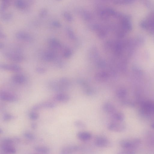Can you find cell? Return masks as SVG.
<instances>
[{"mask_svg": "<svg viewBox=\"0 0 154 154\" xmlns=\"http://www.w3.org/2000/svg\"><path fill=\"white\" fill-rule=\"evenodd\" d=\"M141 141L138 138H135L131 140H124L119 142L121 147L125 149L133 150L139 147Z\"/></svg>", "mask_w": 154, "mask_h": 154, "instance_id": "cell-1", "label": "cell"}, {"mask_svg": "<svg viewBox=\"0 0 154 154\" xmlns=\"http://www.w3.org/2000/svg\"><path fill=\"white\" fill-rule=\"evenodd\" d=\"M107 127L109 130L117 133L124 131L126 129L125 125L122 122L115 121L109 123Z\"/></svg>", "mask_w": 154, "mask_h": 154, "instance_id": "cell-2", "label": "cell"}, {"mask_svg": "<svg viewBox=\"0 0 154 154\" xmlns=\"http://www.w3.org/2000/svg\"><path fill=\"white\" fill-rule=\"evenodd\" d=\"M94 143L97 147L101 148H107L110 147L111 142L107 138L103 136H98L95 140Z\"/></svg>", "mask_w": 154, "mask_h": 154, "instance_id": "cell-3", "label": "cell"}, {"mask_svg": "<svg viewBox=\"0 0 154 154\" xmlns=\"http://www.w3.org/2000/svg\"><path fill=\"white\" fill-rule=\"evenodd\" d=\"M0 98L4 101L11 102H16L19 100L18 97L16 95L5 91L1 92Z\"/></svg>", "mask_w": 154, "mask_h": 154, "instance_id": "cell-4", "label": "cell"}, {"mask_svg": "<svg viewBox=\"0 0 154 154\" xmlns=\"http://www.w3.org/2000/svg\"><path fill=\"white\" fill-rule=\"evenodd\" d=\"M5 56L8 59L15 63L21 62L24 60V57L22 56L12 52L5 53Z\"/></svg>", "mask_w": 154, "mask_h": 154, "instance_id": "cell-5", "label": "cell"}, {"mask_svg": "<svg viewBox=\"0 0 154 154\" xmlns=\"http://www.w3.org/2000/svg\"><path fill=\"white\" fill-rule=\"evenodd\" d=\"M56 107V104L51 102H45L37 104L32 107L34 111H38L43 109H53Z\"/></svg>", "mask_w": 154, "mask_h": 154, "instance_id": "cell-6", "label": "cell"}, {"mask_svg": "<svg viewBox=\"0 0 154 154\" xmlns=\"http://www.w3.org/2000/svg\"><path fill=\"white\" fill-rule=\"evenodd\" d=\"M0 67L4 70L15 72H20L21 70V68L19 66L14 64H1Z\"/></svg>", "mask_w": 154, "mask_h": 154, "instance_id": "cell-7", "label": "cell"}, {"mask_svg": "<svg viewBox=\"0 0 154 154\" xmlns=\"http://www.w3.org/2000/svg\"><path fill=\"white\" fill-rule=\"evenodd\" d=\"M79 149L78 146L76 145H69L61 150L60 154H73L78 151Z\"/></svg>", "mask_w": 154, "mask_h": 154, "instance_id": "cell-8", "label": "cell"}, {"mask_svg": "<svg viewBox=\"0 0 154 154\" xmlns=\"http://www.w3.org/2000/svg\"><path fill=\"white\" fill-rule=\"evenodd\" d=\"M109 74L107 72L101 71L97 72L95 75V80L98 82H103L109 79Z\"/></svg>", "mask_w": 154, "mask_h": 154, "instance_id": "cell-9", "label": "cell"}, {"mask_svg": "<svg viewBox=\"0 0 154 154\" xmlns=\"http://www.w3.org/2000/svg\"><path fill=\"white\" fill-rule=\"evenodd\" d=\"M48 86L51 90L56 92H62L65 90L61 87L58 81L52 80L48 83Z\"/></svg>", "mask_w": 154, "mask_h": 154, "instance_id": "cell-10", "label": "cell"}, {"mask_svg": "<svg viewBox=\"0 0 154 154\" xmlns=\"http://www.w3.org/2000/svg\"><path fill=\"white\" fill-rule=\"evenodd\" d=\"M17 39L25 41H32L33 38L31 35L23 32H18L15 35Z\"/></svg>", "mask_w": 154, "mask_h": 154, "instance_id": "cell-11", "label": "cell"}, {"mask_svg": "<svg viewBox=\"0 0 154 154\" xmlns=\"http://www.w3.org/2000/svg\"><path fill=\"white\" fill-rule=\"evenodd\" d=\"M56 58L55 53L52 51L49 50L45 52L43 57V60L45 61H51L54 60Z\"/></svg>", "mask_w": 154, "mask_h": 154, "instance_id": "cell-12", "label": "cell"}, {"mask_svg": "<svg viewBox=\"0 0 154 154\" xmlns=\"http://www.w3.org/2000/svg\"><path fill=\"white\" fill-rule=\"evenodd\" d=\"M77 137L81 141H87L91 139L92 135L91 133L88 132L80 131L77 133Z\"/></svg>", "mask_w": 154, "mask_h": 154, "instance_id": "cell-13", "label": "cell"}, {"mask_svg": "<svg viewBox=\"0 0 154 154\" xmlns=\"http://www.w3.org/2000/svg\"><path fill=\"white\" fill-rule=\"evenodd\" d=\"M12 80L14 82L19 84L25 83L27 79L26 76L21 74H16L13 75L11 78Z\"/></svg>", "mask_w": 154, "mask_h": 154, "instance_id": "cell-14", "label": "cell"}, {"mask_svg": "<svg viewBox=\"0 0 154 154\" xmlns=\"http://www.w3.org/2000/svg\"><path fill=\"white\" fill-rule=\"evenodd\" d=\"M54 98L58 102H66L70 99L69 96L65 94H58L54 97Z\"/></svg>", "mask_w": 154, "mask_h": 154, "instance_id": "cell-15", "label": "cell"}, {"mask_svg": "<svg viewBox=\"0 0 154 154\" xmlns=\"http://www.w3.org/2000/svg\"><path fill=\"white\" fill-rule=\"evenodd\" d=\"M1 148L2 151L6 153L14 154L16 152V149L12 145L1 144Z\"/></svg>", "mask_w": 154, "mask_h": 154, "instance_id": "cell-16", "label": "cell"}, {"mask_svg": "<svg viewBox=\"0 0 154 154\" xmlns=\"http://www.w3.org/2000/svg\"><path fill=\"white\" fill-rule=\"evenodd\" d=\"M103 110L105 113L112 114L116 112V109L114 106L109 103H104L102 107Z\"/></svg>", "mask_w": 154, "mask_h": 154, "instance_id": "cell-17", "label": "cell"}, {"mask_svg": "<svg viewBox=\"0 0 154 154\" xmlns=\"http://www.w3.org/2000/svg\"><path fill=\"white\" fill-rule=\"evenodd\" d=\"M61 86L65 91L71 86V82L68 79L66 78H60L58 81Z\"/></svg>", "mask_w": 154, "mask_h": 154, "instance_id": "cell-18", "label": "cell"}, {"mask_svg": "<svg viewBox=\"0 0 154 154\" xmlns=\"http://www.w3.org/2000/svg\"><path fill=\"white\" fill-rule=\"evenodd\" d=\"M49 43L52 48L58 49L61 47V45L60 42L55 38H50L49 41Z\"/></svg>", "mask_w": 154, "mask_h": 154, "instance_id": "cell-19", "label": "cell"}, {"mask_svg": "<svg viewBox=\"0 0 154 154\" xmlns=\"http://www.w3.org/2000/svg\"><path fill=\"white\" fill-rule=\"evenodd\" d=\"M111 115V118L114 121L122 122L124 120V115L121 113L115 112Z\"/></svg>", "mask_w": 154, "mask_h": 154, "instance_id": "cell-20", "label": "cell"}, {"mask_svg": "<svg viewBox=\"0 0 154 154\" xmlns=\"http://www.w3.org/2000/svg\"><path fill=\"white\" fill-rule=\"evenodd\" d=\"M14 4L15 6L19 9H24L28 5V4L25 1L18 0L15 2Z\"/></svg>", "mask_w": 154, "mask_h": 154, "instance_id": "cell-21", "label": "cell"}, {"mask_svg": "<svg viewBox=\"0 0 154 154\" xmlns=\"http://www.w3.org/2000/svg\"><path fill=\"white\" fill-rule=\"evenodd\" d=\"M34 150L37 152L48 153L50 151V149L48 147L43 146H38L34 148Z\"/></svg>", "mask_w": 154, "mask_h": 154, "instance_id": "cell-22", "label": "cell"}, {"mask_svg": "<svg viewBox=\"0 0 154 154\" xmlns=\"http://www.w3.org/2000/svg\"><path fill=\"white\" fill-rule=\"evenodd\" d=\"M143 107L144 110L148 112L154 113V104L147 103L144 104Z\"/></svg>", "mask_w": 154, "mask_h": 154, "instance_id": "cell-23", "label": "cell"}, {"mask_svg": "<svg viewBox=\"0 0 154 154\" xmlns=\"http://www.w3.org/2000/svg\"><path fill=\"white\" fill-rule=\"evenodd\" d=\"M74 125L76 128L80 129H83L86 127L85 123L80 120H77L75 121L74 122Z\"/></svg>", "mask_w": 154, "mask_h": 154, "instance_id": "cell-24", "label": "cell"}, {"mask_svg": "<svg viewBox=\"0 0 154 154\" xmlns=\"http://www.w3.org/2000/svg\"><path fill=\"white\" fill-rule=\"evenodd\" d=\"M14 140L9 138H3L1 141L2 144L13 145L14 142Z\"/></svg>", "mask_w": 154, "mask_h": 154, "instance_id": "cell-25", "label": "cell"}, {"mask_svg": "<svg viewBox=\"0 0 154 154\" xmlns=\"http://www.w3.org/2000/svg\"><path fill=\"white\" fill-rule=\"evenodd\" d=\"M117 97L120 98H124L126 95V91L124 89H120L116 92Z\"/></svg>", "mask_w": 154, "mask_h": 154, "instance_id": "cell-26", "label": "cell"}, {"mask_svg": "<svg viewBox=\"0 0 154 154\" xmlns=\"http://www.w3.org/2000/svg\"><path fill=\"white\" fill-rule=\"evenodd\" d=\"M29 117L30 120H36L39 118V115L38 113L33 111L29 113Z\"/></svg>", "mask_w": 154, "mask_h": 154, "instance_id": "cell-27", "label": "cell"}, {"mask_svg": "<svg viewBox=\"0 0 154 154\" xmlns=\"http://www.w3.org/2000/svg\"><path fill=\"white\" fill-rule=\"evenodd\" d=\"M13 115L10 113H5L3 116L2 119L4 121H8L15 119Z\"/></svg>", "mask_w": 154, "mask_h": 154, "instance_id": "cell-28", "label": "cell"}, {"mask_svg": "<svg viewBox=\"0 0 154 154\" xmlns=\"http://www.w3.org/2000/svg\"><path fill=\"white\" fill-rule=\"evenodd\" d=\"M1 17L3 20L8 21L12 19V15L11 13H5L2 15Z\"/></svg>", "mask_w": 154, "mask_h": 154, "instance_id": "cell-29", "label": "cell"}, {"mask_svg": "<svg viewBox=\"0 0 154 154\" xmlns=\"http://www.w3.org/2000/svg\"><path fill=\"white\" fill-rule=\"evenodd\" d=\"M116 154H135V153L133 150L124 149L119 151Z\"/></svg>", "mask_w": 154, "mask_h": 154, "instance_id": "cell-30", "label": "cell"}, {"mask_svg": "<svg viewBox=\"0 0 154 154\" xmlns=\"http://www.w3.org/2000/svg\"><path fill=\"white\" fill-rule=\"evenodd\" d=\"M10 4V1H3L1 6V11H4Z\"/></svg>", "mask_w": 154, "mask_h": 154, "instance_id": "cell-31", "label": "cell"}, {"mask_svg": "<svg viewBox=\"0 0 154 154\" xmlns=\"http://www.w3.org/2000/svg\"><path fill=\"white\" fill-rule=\"evenodd\" d=\"M24 136L27 139L30 140H34L35 139V137L32 133L29 132H26L24 133Z\"/></svg>", "mask_w": 154, "mask_h": 154, "instance_id": "cell-32", "label": "cell"}, {"mask_svg": "<svg viewBox=\"0 0 154 154\" xmlns=\"http://www.w3.org/2000/svg\"><path fill=\"white\" fill-rule=\"evenodd\" d=\"M66 30L67 34L68 36H69V37L72 39L74 40H75L76 37L72 31L69 28H67Z\"/></svg>", "mask_w": 154, "mask_h": 154, "instance_id": "cell-33", "label": "cell"}, {"mask_svg": "<svg viewBox=\"0 0 154 154\" xmlns=\"http://www.w3.org/2000/svg\"><path fill=\"white\" fill-rule=\"evenodd\" d=\"M36 72L39 74H42L45 73L47 72L46 69L41 67H37L35 69Z\"/></svg>", "mask_w": 154, "mask_h": 154, "instance_id": "cell-34", "label": "cell"}, {"mask_svg": "<svg viewBox=\"0 0 154 154\" xmlns=\"http://www.w3.org/2000/svg\"><path fill=\"white\" fill-rule=\"evenodd\" d=\"M85 91L86 94L88 95H93L95 93L94 89L89 87L85 88Z\"/></svg>", "mask_w": 154, "mask_h": 154, "instance_id": "cell-35", "label": "cell"}, {"mask_svg": "<svg viewBox=\"0 0 154 154\" xmlns=\"http://www.w3.org/2000/svg\"><path fill=\"white\" fill-rule=\"evenodd\" d=\"M72 51L70 49H67L65 51L63 55L65 58H68L70 57L72 55Z\"/></svg>", "mask_w": 154, "mask_h": 154, "instance_id": "cell-36", "label": "cell"}, {"mask_svg": "<svg viewBox=\"0 0 154 154\" xmlns=\"http://www.w3.org/2000/svg\"><path fill=\"white\" fill-rule=\"evenodd\" d=\"M64 16L66 19L69 21H71L73 20V17L69 13L65 12L64 14Z\"/></svg>", "mask_w": 154, "mask_h": 154, "instance_id": "cell-37", "label": "cell"}, {"mask_svg": "<svg viewBox=\"0 0 154 154\" xmlns=\"http://www.w3.org/2000/svg\"><path fill=\"white\" fill-rule=\"evenodd\" d=\"M78 81V83L80 85L83 87H84L85 89L89 87L88 83L85 81L82 80H80Z\"/></svg>", "mask_w": 154, "mask_h": 154, "instance_id": "cell-38", "label": "cell"}, {"mask_svg": "<svg viewBox=\"0 0 154 154\" xmlns=\"http://www.w3.org/2000/svg\"><path fill=\"white\" fill-rule=\"evenodd\" d=\"M52 24L54 26L57 28H60L61 26L60 23L57 21H53L52 23Z\"/></svg>", "mask_w": 154, "mask_h": 154, "instance_id": "cell-39", "label": "cell"}, {"mask_svg": "<svg viewBox=\"0 0 154 154\" xmlns=\"http://www.w3.org/2000/svg\"><path fill=\"white\" fill-rule=\"evenodd\" d=\"M48 13V10L45 9H43L40 12V15L41 17H44Z\"/></svg>", "mask_w": 154, "mask_h": 154, "instance_id": "cell-40", "label": "cell"}, {"mask_svg": "<svg viewBox=\"0 0 154 154\" xmlns=\"http://www.w3.org/2000/svg\"><path fill=\"white\" fill-rule=\"evenodd\" d=\"M32 128L33 129H36L37 127V125L35 123H33L31 125Z\"/></svg>", "mask_w": 154, "mask_h": 154, "instance_id": "cell-41", "label": "cell"}, {"mask_svg": "<svg viewBox=\"0 0 154 154\" xmlns=\"http://www.w3.org/2000/svg\"><path fill=\"white\" fill-rule=\"evenodd\" d=\"M0 36H1V38H5L6 37L5 35L4 34L1 32V33H0Z\"/></svg>", "mask_w": 154, "mask_h": 154, "instance_id": "cell-42", "label": "cell"}, {"mask_svg": "<svg viewBox=\"0 0 154 154\" xmlns=\"http://www.w3.org/2000/svg\"><path fill=\"white\" fill-rule=\"evenodd\" d=\"M32 154H49L48 153H42L38 152L33 153Z\"/></svg>", "mask_w": 154, "mask_h": 154, "instance_id": "cell-43", "label": "cell"}, {"mask_svg": "<svg viewBox=\"0 0 154 154\" xmlns=\"http://www.w3.org/2000/svg\"><path fill=\"white\" fill-rule=\"evenodd\" d=\"M4 45L3 43H1V46H0V47H1V48L2 49L4 47Z\"/></svg>", "mask_w": 154, "mask_h": 154, "instance_id": "cell-44", "label": "cell"}, {"mask_svg": "<svg viewBox=\"0 0 154 154\" xmlns=\"http://www.w3.org/2000/svg\"><path fill=\"white\" fill-rule=\"evenodd\" d=\"M3 133V130L1 129H1H0V133H1V134H2Z\"/></svg>", "mask_w": 154, "mask_h": 154, "instance_id": "cell-45", "label": "cell"}, {"mask_svg": "<svg viewBox=\"0 0 154 154\" xmlns=\"http://www.w3.org/2000/svg\"><path fill=\"white\" fill-rule=\"evenodd\" d=\"M151 126L152 128L154 129V123Z\"/></svg>", "mask_w": 154, "mask_h": 154, "instance_id": "cell-46", "label": "cell"}]
</instances>
